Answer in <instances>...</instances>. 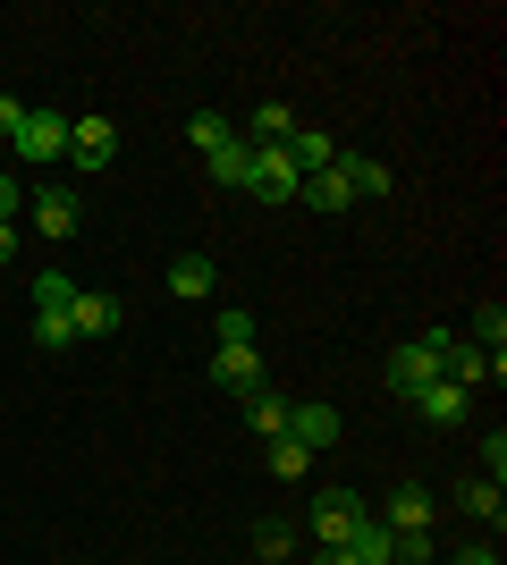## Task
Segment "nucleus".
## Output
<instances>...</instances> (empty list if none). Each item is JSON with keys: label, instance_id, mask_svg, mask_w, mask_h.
I'll return each mask as SVG.
<instances>
[{"label": "nucleus", "instance_id": "obj_22", "mask_svg": "<svg viewBox=\"0 0 507 565\" xmlns=\"http://www.w3.org/2000/svg\"><path fill=\"white\" fill-rule=\"evenodd\" d=\"M288 557H296L288 523H254V565H288Z\"/></svg>", "mask_w": 507, "mask_h": 565}, {"label": "nucleus", "instance_id": "obj_20", "mask_svg": "<svg viewBox=\"0 0 507 565\" xmlns=\"http://www.w3.org/2000/svg\"><path fill=\"white\" fill-rule=\"evenodd\" d=\"M245 178H254V143H220V152H212V186L245 194Z\"/></svg>", "mask_w": 507, "mask_h": 565}, {"label": "nucleus", "instance_id": "obj_6", "mask_svg": "<svg viewBox=\"0 0 507 565\" xmlns=\"http://www.w3.org/2000/svg\"><path fill=\"white\" fill-rule=\"evenodd\" d=\"M440 380H457L465 397H474V388H499V380H507V354H483V347H465V338H457V347L440 354Z\"/></svg>", "mask_w": 507, "mask_h": 565}, {"label": "nucleus", "instance_id": "obj_15", "mask_svg": "<svg viewBox=\"0 0 507 565\" xmlns=\"http://www.w3.org/2000/svg\"><path fill=\"white\" fill-rule=\"evenodd\" d=\"M457 507H465V515H474V523H490V532H499V515H507V490H499V481H483V472H474V481H465V490H457Z\"/></svg>", "mask_w": 507, "mask_h": 565}, {"label": "nucleus", "instance_id": "obj_19", "mask_svg": "<svg viewBox=\"0 0 507 565\" xmlns=\"http://www.w3.org/2000/svg\"><path fill=\"white\" fill-rule=\"evenodd\" d=\"M245 423L263 430V439H279V430H288V397H279V388H254V397H245Z\"/></svg>", "mask_w": 507, "mask_h": 565}, {"label": "nucleus", "instance_id": "obj_24", "mask_svg": "<svg viewBox=\"0 0 507 565\" xmlns=\"http://www.w3.org/2000/svg\"><path fill=\"white\" fill-rule=\"evenodd\" d=\"M76 305V279L68 270H43V279H34V312H68Z\"/></svg>", "mask_w": 507, "mask_h": 565}, {"label": "nucleus", "instance_id": "obj_4", "mask_svg": "<svg viewBox=\"0 0 507 565\" xmlns=\"http://www.w3.org/2000/svg\"><path fill=\"white\" fill-rule=\"evenodd\" d=\"M68 161L85 169V178H94V169H110V161H119V118H94V110L68 118Z\"/></svg>", "mask_w": 507, "mask_h": 565}, {"label": "nucleus", "instance_id": "obj_25", "mask_svg": "<svg viewBox=\"0 0 507 565\" xmlns=\"http://www.w3.org/2000/svg\"><path fill=\"white\" fill-rule=\"evenodd\" d=\"M34 347H43V354H68V347H76L68 312H34Z\"/></svg>", "mask_w": 507, "mask_h": 565}, {"label": "nucleus", "instance_id": "obj_30", "mask_svg": "<svg viewBox=\"0 0 507 565\" xmlns=\"http://www.w3.org/2000/svg\"><path fill=\"white\" fill-rule=\"evenodd\" d=\"M25 110H34V102H18V94H0V143H18V127H25Z\"/></svg>", "mask_w": 507, "mask_h": 565}, {"label": "nucleus", "instance_id": "obj_5", "mask_svg": "<svg viewBox=\"0 0 507 565\" xmlns=\"http://www.w3.org/2000/svg\"><path fill=\"white\" fill-rule=\"evenodd\" d=\"M18 161H68V110H25V127H18Z\"/></svg>", "mask_w": 507, "mask_h": 565}, {"label": "nucleus", "instance_id": "obj_10", "mask_svg": "<svg viewBox=\"0 0 507 565\" xmlns=\"http://www.w3.org/2000/svg\"><path fill=\"white\" fill-rule=\"evenodd\" d=\"M76 220H85V203H76L68 186H43V194H34V228H43L51 245H68V236H76Z\"/></svg>", "mask_w": 507, "mask_h": 565}, {"label": "nucleus", "instance_id": "obj_16", "mask_svg": "<svg viewBox=\"0 0 507 565\" xmlns=\"http://www.w3.org/2000/svg\"><path fill=\"white\" fill-rule=\"evenodd\" d=\"M288 161L314 178V169H338V143L321 136V127H296V136H288Z\"/></svg>", "mask_w": 507, "mask_h": 565}, {"label": "nucleus", "instance_id": "obj_18", "mask_svg": "<svg viewBox=\"0 0 507 565\" xmlns=\"http://www.w3.org/2000/svg\"><path fill=\"white\" fill-rule=\"evenodd\" d=\"M263 465L279 472V481H288V490H296V481H305V472H314V456H305V448H296V439H288V430H279V439H263Z\"/></svg>", "mask_w": 507, "mask_h": 565}, {"label": "nucleus", "instance_id": "obj_7", "mask_svg": "<svg viewBox=\"0 0 507 565\" xmlns=\"http://www.w3.org/2000/svg\"><path fill=\"white\" fill-rule=\"evenodd\" d=\"M68 330H76V338H119V330H127V305H119V296H94V287H76Z\"/></svg>", "mask_w": 507, "mask_h": 565}, {"label": "nucleus", "instance_id": "obj_32", "mask_svg": "<svg viewBox=\"0 0 507 565\" xmlns=\"http://www.w3.org/2000/svg\"><path fill=\"white\" fill-rule=\"evenodd\" d=\"M0 220H18V178H0Z\"/></svg>", "mask_w": 507, "mask_h": 565}, {"label": "nucleus", "instance_id": "obj_31", "mask_svg": "<svg viewBox=\"0 0 507 565\" xmlns=\"http://www.w3.org/2000/svg\"><path fill=\"white\" fill-rule=\"evenodd\" d=\"M18 262V220H0V270Z\"/></svg>", "mask_w": 507, "mask_h": 565}, {"label": "nucleus", "instance_id": "obj_29", "mask_svg": "<svg viewBox=\"0 0 507 565\" xmlns=\"http://www.w3.org/2000/svg\"><path fill=\"white\" fill-rule=\"evenodd\" d=\"M507 472V430H483V481H499Z\"/></svg>", "mask_w": 507, "mask_h": 565}, {"label": "nucleus", "instance_id": "obj_17", "mask_svg": "<svg viewBox=\"0 0 507 565\" xmlns=\"http://www.w3.org/2000/svg\"><path fill=\"white\" fill-rule=\"evenodd\" d=\"M296 203H314V212H347L356 194H347V178H338V169H314V178L296 186Z\"/></svg>", "mask_w": 507, "mask_h": 565}, {"label": "nucleus", "instance_id": "obj_27", "mask_svg": "<svg viewBox=\"0 0 507 565\" xmlns=\"http://www.w3.org/2000/svg\"><path fill=\"white\" fill-rule=\"evenodd\" d=\"M347 548H356V565H398V557H389V532H381V523H363Z\"/></svg>", "mask_w": 507, "mask_h": 565}, {"label": "nucleus", "instance_id": "obj_1", "mask_svg": "<svg viewBox=\"0 0 507 565\" xmlns=\"http://www.w3.org/2000/svg\"><path fill=\"white\" fill-rule=\"evenodd\" d=\"M448 347H457L448 330H423V338H406V347L389 354V388H398V397L414 405V397H423V388L440 380V354H448Z\"/></svg>", "mask_w": 507, "mask_h": 565}, {"label": "nucleus", "instance_id": "obj_34", "mask_svg": "<svg viewBox=\"0 0 507 565\" xmlns=\"http://www.w3.org/2000/svg\"><path fill=\"white\" fill-rule=\"evenodd\" d=\"M457 565H499V548H465V557Z\"/></svg>", "mask_w": 507, "mask_h": 565}, {"label": "nucleus", "instance_id": "obj_14", "mask_svg": "<svg viewBox=\"0 0 507 565\" xmlns=\"http://www.w3.org/2000/svg\"><path fill=\"white\" fill-rule=\"evenodd\" d=\"M212 287H220L212 254H178V262H169V296H212Z\"/></svg>", "mask_w": 507, "mask_h": 565}, {"label": "nucleus", "instance_id": "obj_12", "mask_svg": "<svg viewBox=\"0 0 507 565\" xmlns=\"http://www.w3.org/2000/svg\"><path fill=\"white\" fill-rule=\"evenodd\" d=\"M338 178H347V194H363V203L398 194V169H389V161H363V152H338Z\"/></svg>", "mask_w": 507, "mask_h": 565}, {"label": "nucleus", "instance_id": "obj_26", "mask_svg": "<svg viewBox=\"0 0 507 565\" xmlns=\"http://www.w3.org/2000/svg\"><path fill=\"white\" fill-rule=\"evenodd\" d=\"M474 347H483V354H507V312H499V305L474 312Z\"/></svg>", "mask_w": 507, "mask_h": 565}, {"label": "nucleus", "instance_id": "obj_13", "mask_svg": "<svg viewBox=\"0 0 507 565\" xmlns=\"http://www.w3.org/2000/svg\"><path fill=\"white\" fill-rule=\"evenodd\" d=\"M414 414H423V423H440V430H457L465 414H474V397H465L457 380H432V388H423V397H414Z\"/></svg>", "mask_w": 507, "mask_h": 565}, {"label": "nucleus", "instance_id": "obj_8", "mask_svg": "<svg viewBox=\"0 0 507 565\" xmlns=\"http://www.w3.org/2000/svg\"><path fill=\"white\" fill-rule=\"evenodd\" d=\"M432 515H440V498L423 490V481H406V490H389V507L372 523H381V532H432Z\"/></svg>", "mask_w": 507, "mask_h": 565}, {"label": "nucleus", "instance_id": "obj_28", "mask_svg": "<svg viewBox=\"0 0 507 565\" xmlns=\"http://www.w3.org/2000/svg\"><path fill=\"white\" fill-rule=\"evenodd\" d=\"M220 347H254V312H237V305L220 312Z\"/></svg>", "mask_w": 507, "mask_h": 565}, {"label": "nucleus", "instance_id": "obj_23", "mask_svg": "<svg viewBox=\"0 0 507 565\" xmlns=\"http://www.w3.org/2000/svg\"><path fill=\"white\" fill-rule=\"evenodd\" d=\"M296 136V110L288 102H263V110H254V143H288Z\"/></svg>", "mask_w": 507, "mask_h": 565}, {"label": "nucleus", "instance_id": "obj_3", "mask_svg": "<svg viewBox=\"0 0 507 565\" xmlns=\"http://www.w3.org/2000/svg\"><path fill=\"white\" fill-rule=\"evenodd\" d=\"M296 186H305V169L288 161V143H254V178H245V194H254V203H296Z\"/></svg>", "mask_w": 507, "mask_h": 565}, {"label": "nucleus", "instance_id": "obj_2", "mask_svg": "<svg viewBox=\"0 0 507 565\" xmlns=\"http://www.w3.org/2000/svg\"><path fill=\"white\" fill-rule=\"evenodd\" d=\"M363 523H372V507H363L356 490H321V498H314V541H321V548H347Z\"/></svg>", "mask_w": 507, "mask_h": 565}, {"label": "nucleus", "instance_id": "obj_33", "mask_svg": "<svg viewBox=\"0 0 507 565\" xmlns=\"http://www.w3.org/2000/svg\"><path fill=\"white\" fill-rule=\"evenodd\" d=\"M314 565H356V548H321V557Z\"/></svg>", "mask_w": 507, "mask_h": 565}, {"label": "nucleus", "instance_id": "obj_11", "mask_svg": "<svg viewBox=\"0 0 507 565\" xmlns=\"http://www.w3.org/2000/svg\"><path fill=\"white\" fill-rule=\"evenodd\" d=\"M212 380L229 388V397H254V388H263V354H254V347H220L212 354Z\"/></svg>", "mask_w": 507, "mask_h": 565}, {"label": "nucleus", "instance_id": "obj_9", "mask_svg": "<svg viewBox=\"0 0 507 565\" xmlns=\"http://www.w3.org/2000/svg\"><path fill=\"white\" fill-rule=\"evenodd\" d=\"M288 439H296L305 456L338 448V405H288Z\"/></svg>", "mask_w": 507, "mask_h": 565}, {"label": "nucleus", "instance_id": "obj_21", "mask_svg": "<svg viewBox=\"0 0 507 565\" xmlns=\"http://www.w3.org/2000/svg\"><path fill=\"white\" fill-rule=\"evenodd\" d=\"M187 143H194V152H203V161H212L220 143H237V127H229V118H220V110H194V118H187Z\"/></svg>", "mask_w": 507, "mask_h": 565}]
</instances>
